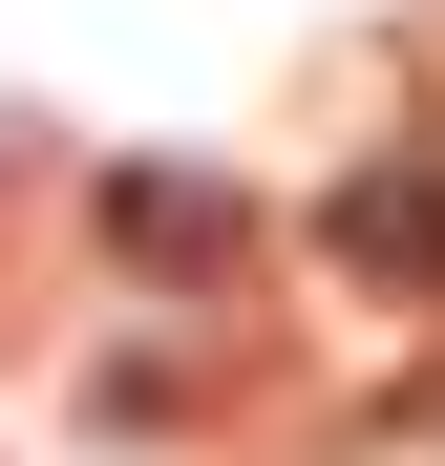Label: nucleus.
Segmentation results:
<instances>
[{
	"label": "nucleus",
	"instance_id": "f257e3e1",
	"mask_svg": "<svg viewBox=\"0 0 445 466\" xmlns=\"http://www.w3.org/2000/svg\"><path fill=\"white\" fill-rule=\"evenodd\" d=\"M339 255L360 276H445V170H360L339 191Z\"/></svg>",
	"mask_w": 445,
	"mask_h": 466
}]
</instances>
